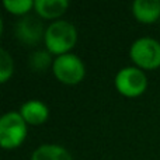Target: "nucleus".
<instances>
[{"instance_id": "f257e3e1", "label": "nucleus", "mask_w": 160, "mask_h": 160, "mask_svg": "<svg viewBox=\"0 0 160 160\" xmlns=\"http://www.w3.org/2000/svg\"><path fill=\"white\" fill-rule=\"evenodd\" d=\"M78 41V31L75 25L69 21L52 22L49 27L45 30V45L51 53L56 55H65L68 51L72 49Z\"/></svg>"}, {"instance_id": "f03ea898", "label": "nucleus", "mask_w": 160, "mask_h": 160, "mask_svg": "<svg viewBox=\"0 0 160 160\" xmlns=\"http://www.w3.org/2000/svg\"><path fill=\"white\" fill-rule=\"evenodd\" d=\"M27 135V122L20 112L11 111L0 118V143L4 149L20 146Z\"/></svg>"}, {"instance_id": "7ed1b4c3", "label": "nucleus", "mask_w": 160, "mask_h": 160, "mask_svg": "<svg viewBox=\"0 0 160 160\" xmlns=\"http://www.w3.org/2000/svg\"><path fill=\"white\" fill-rule=\"evenodd\" d=\"M131 59L143 69H156L160 66V44L153 38H139L129 51Z\"/></svg>"}, {"instance_id": "20e7f679", "label": "nucleus", "mask_w": 160, "mask_h": 160, "mask_svg": "<svg viewBox=\"0 0 160 160\" xmlns=\"http://www.w3.org/2000/svg\"><path fill=\"white\" fill-rule=\"evenodd\" d=\"M52 70L56 79L66 84H76L84 78V65L79 56L73 53L56 56L52 63Z\"/></svg>"}, {"instance_id": "39448f33", "label": "nucleus", "mask_w": 160, "mask_h": 160, "mask_svg": "<svg viewBox=\"0 0 160 160\" xmlns=\"http://www.w3.org/2000/svg\"><path fill=\"white\" fill-rule=\"evenodd\" d=\"M117 90L127 97L141 96L148 86L145 73L138 68H124L115 76Z\"/></svg>"}, {"instance_id": "423d86ee", "label": "nucleus", "mask_w": 160, "mask_h": 160, "mask_svg": "<svg viewBox=\"0 0 160 160\" xmlns=\"http://www.w3.org/2000/svg\"><path fill=\"white\" fill-rule=\"evenodd\" d=\"M16 35L21 42L27 45H35L39 42L42 35L45 37L44 25L37 17L27 16L21 18L16 25Z\"/></svg>"}, {"instance_id": "0eeeda50", "label": "nucleus", "mask_w": 160, "mask_h": 160, "mask_svg": "<svg viewBox=\"0 0 160 160\" xmlns=\"http://www.w3.org/2000/svg\"><path fill=\"white\" fill-rule=\"evenodd\" d=\"M20 114L22 115L24 121L31 125H41L48 118V107L42 101L30 100L21 105Z\"/></svg>"}, {"instance_id": "6e6552de", "label": "nucleus", "mask_w": 160, "mask_h": 160, "mask_svg": "<svg viewBox=\"0 0 160 160\" xmlns=\"http://www.w3.org/2000/svg\"><path fill=\"white\" fill-rule=\"evenodd\" d=\"M132 11L136 20L150 24L160 17V2L158 0H136L132 4Z\"/></svg>"}, {"instance_id": "1a4fd4ad", "label": "nucleus", "mask_w": 160, "mask_h": 160, "mask_svg": "<svg viewBox=\"0 0 160 160\" xmlns=\"http://www.w3.org/2000/svg\"><path fill=\"white\" fill-rule=\"evenodd\" d=\"M34 7L44 18H55L66 11L69 3L68 0H35Z\"/></svg>"}, {"instance_id": "9d476101", "label": "nucleus", "mask_w": 160, "mask_h": 160, "mask_svg": "<svg viewBox=\"0 0 160 160\" xmlns=\"http://www.w3.org/2000/svg\"><path fill=\"white\" fill-rule=\"evenodd\" d=\"M31 160H72V156L58 145H42L32 153Z\"/></svg>"}, {"instance_id": "9b49d317", "label": "nucleus", "mask_w": 160, "mask_h": 160, "mask_svg": "<svg viewBox=\"0 0 160 160\" xmlns=\"http://www.w3.org/2000/svg\"><path fill=\"white\" fill-rule=\"evenodd\" d=\"M32 0H4V7L13 14H25L34 7Z\"/></svg>"}, {"instance_id": "f8f14e48", "label": "nucleus", "mask_w": 160, "mask_h": 160, "mask_svg": "<svg viewBox=\"0 0 160 160\" xmlns=\"http://www.w3.org/2000/svg\"><path fill=\"white\" fill-rule=\"evenodd\" d=\"M13 73V59L7 51H0V82L6 83Z\"/></svg>"}, {"instance_id": "ddd939ff", "label": "nucleus", "mask_w": 160, "mask_h": 160, "mask_svg": "<svg viewBox=\"0 0 160 160\" xmlns=\"http://www.w3.org/2000/svg\"><path fill=\"white\" fill-rule=\"evenodd\" d=\"M49 62H51V56L48 52H37L34 55H31V66H32V69L37 70L47 69Z\"/></svg>"}]
</instances>
